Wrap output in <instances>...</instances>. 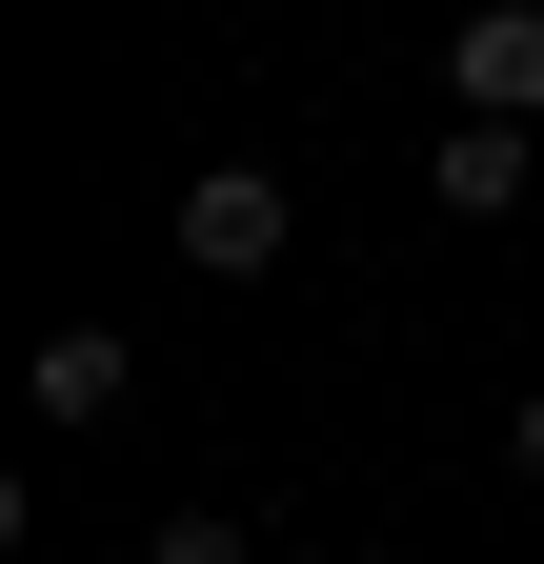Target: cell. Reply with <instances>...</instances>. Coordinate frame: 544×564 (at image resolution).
Returning a JSON list of instances; mask_svg holds the SVG:
<instances>
[{"label":"cell","mask_w":544,"mask_h":564,"mask_svg":"<svg viewBox=\"0 0 544 564\" xmlns=\"http://www.w3.org/2000/svg\"><path fill=\"white\" fill-rule=\"evenodd\" d=\"M444 82H464V121H544V0H464Z\"/></svg>","instance_id":"obj_2"},{"label":"cell","mask_w":544,"mask_h":564,"mask_svg":"<svg viewBox=\"0 0 544 564\" xmlns=\"http://www.w3.org/2000/svg\"><path fill=\"white\" fill-rule=\"evenodd\" d=\"M41 403L101 423V403H121V323H61V343H41Z\"/></svg>","instance_id":"obj_4"},{"label":"cell","mask_w":544,"mask_h":564,"mask_svg":"<svg viewBox=\"0 0 544 564\" xmlns=\"http://www.w3.org/2000/svg\"><path fill=\"white\" fill-rule=\"evenodd\" d=\"M504 444H524V484H544V383H524V423H504Z\"/></svg>","instance_id":"obj_6"},{"label":"cell","mask_w":544,"mask_h":564,"mask_svg":"<svg viewBox=\"0 0 544 564\" xmlns=\"http://www.w3.org/2000/svg\"><path fill=\"white\" fill-rule=\"evenodd\" d=\"M283 223H303L283 162H202V182H182V262H202V282H262V262H283Z\"/></svg>","instance_id":"obj_1"},{"label":"cell","mask_w":544,"mask_h":564,"mask_svg":"<svg viewBox=\"0 0 544 564\" xmlns=\"http://www.w3.org/2000/svg\"><path fill=\"white\" fill-rule=\"evenodd\" d=\"M142 564H242V524H222V505H182V524H162Z\"/></svg>","instance_id":"obj_5"},{"label":"cell","mask_w":544,"mask_h":564,"mask_svg":"<svg viewBox=\"0 0 544 564\" xmlns=\"http://www.w3.org/2000/svg\"><path fill=\"white\" fill-rule=\"evenodd\" d=\"M424 182H444V223H504L544 162H524V121H444V162H424Z\"/></svg>","instance_id":"obj_3"}]
</instances>
